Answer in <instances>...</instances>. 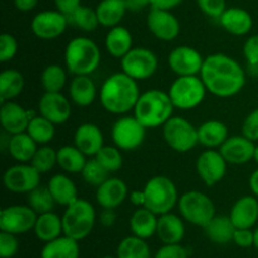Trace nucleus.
<instances>
[{"instance_id": "obj_1", "label": "nucleus", "mask_w": 258, "mask_h": 258, "mask_svg": "<svg viewBox=\"0 0 258 258\" xmlns=\"http://www.w3.org/2000/svg\"><path fill=\"white\" fill-rule=\"evenodd\" d=\"M199 76L207 91L221 98L232 97L241 92L247 80L242 66L224 53H213L204 58Z\"/></svg>"}, {"instance_id": "obj_2", "label": "nucleus", "mask_w": 258, "mask_h": 258, "mask_svg": "<svg viewBox=\"0 0 258 258\" xmlns=\"http://www.w3.org/2000/svg\"><path fill=\"white\" fill-rule=\"evenodd\" d=\"M138 81L123 72L111 75L105 80L100 90V102L112 115H125L134 111L140 97Z\"/></svg>"}, {"instance_id": "obj_3", "label": "nucleus", "mask_w": 258, "mask_h": 258, "mask_svg": "<svg viewBox=\"0 0 258 258\" xmlns=\"http://www.w3.org/2000/svg\"><path fill=\"white\" fill-rule=\"evenodd\" d=\"M174 108L168 92L153 88L141 93L134 108V116L146 128H156L173 117Z\"/></svg>"}, {"instance_id": "obj_4", "label": "nucleus", "mask_w": 258, "mask_h": 258, "mask_svg": "<svg viewBox=\"0 0 258 258\" xmlns=\"http://www.w3.org/2000/svg\"><path fill=\"white\" fill-rule=\"evenodd\" d=\"M66 68L73 76H90L101 63V50L92 39L76 37L64 50Z\"/></svg>"}, {"instance_id": "obj_5", "label": "nucleus", "mask_w": 258, "mask_h": 258, "mask_svg": "<svg viewBox=\"0 0 258 258\" xmlns=\"http://www.w3.org/2000/svg\"><path fill=\"white\" fill-rule=\"evenodd\" d=\"M62 223L63 234L78 242L87 238L96 223L95 207L86 199L78 198L75 203L66 207Z\"/></svg>"}, {"instance_id": "obj_6", "label": "nucleus", "mask_w": 258, "mask_h": 258, "mask_svg": "<svg viewBox=\"0 0 258 258\" xmlns=\"http://www.w3.org/2000/svg\"><path fill=\"white\" fill-rule=\"evenodd\" d=\"M144 191L146 198L145 207L158 216L169 213L174 207L178 206V189L168 176H153L145 184Z\"/></svg>"}, {"instance_id": "obj_7", "label": "nucleus", "mask_w": 258, "mask_h": 258, "mask_svg": "<svg viewBox=\"0 0 258 258\" xmlns=\"http://www.w3.org/2000/svg\"><path fill=\"white\" fill-rule=\"evenodd\" d=\"M207 92L201 76H178L168 91L174 107L183 111L198 107L206 98Z\"/></svg>"}, {"instance_id": "obj_8", "label": "nucleus", "mask_w": 258, "mask_h": 258, "mask_svg": "<svg viewBox=\"0 0 258 258\" xmlns=\"http://www.w3.org/2000/svg\"><path fill=\"white\" fill-rule=\"evenodd\" d=\"M178 209L184 221L197 227H204L216 216L213 201L206 193L199 190L185 191L179 197Z\"/></svg>"}, {"instance_id": "obj_9", "label": "nucleus", "mask_w": 258, "mask_h": 258, "mask_svg": "<svg viewBox=\"0 0 258 258\" xmlns=\"http://www.w3.org/2000/svg\"><path fill=\"white\" fill-rule=\"evenodd\" d=\"M165 143L176 153H188L199 144L198 128L180 116H173L163 126Z\"/></svg>"}, {"instance_id": "obj_10", "label": "nucleus", "mask_w": 258, "mask_h": 258, "mask_svg": "<svg viewBox=\"0 0 258 258\" xmlns=\"http://www.w3.org/2000/svg\"><path fill=\"white\" fill-rule=\"evenodd\" d=\"M148 128L135 116H122L112 126L111 138L121 151H133L143 145Z\"/></svg>"}, {"instance_id": "obj_11", "label": "nucleus", "mask_w": 258, "mask_h": 258, "mask_svg": "<svg viewBox=\"0 0 258 258\" xmlns=\"http://www.w3.org/2000/svg\"><path fill=\"white\" fill-rule=\"evenodd\" d=\"M159 60L155 53L145 47H135L121 58L122 72L139 81L149 80L155 75Z\"/></svg>"}, {"instance_id": "obj_12", "label": "nucleus", "mask_w": 258, "mask_h": 258, "mask_svg": "<svg viewBox=\"0 0 258 258\" xmlns=\"http://www.w3.org/2000/svg\"><path fill=\"white\" fill-rule=\"evenodd\" d=\"M40 175L30 163H18L5 170L3 183L12 193L28 194L40 185Z\"/></svg>"}, {"instance_id": "obj_13", "label": "nucleus", "mask_w": 258, "mask_h": 258, "mask_svg": "<svg viewBox=\"0 0 258 258\" xmlns=\"http://www.w3.org/2000/svg\"><path fill=\"white\" fill-rule=\"evenodd\" d=\"M38 214L29 206L14 204L0 212V229L15 236L24 234L34 228Z\"/></svg>"}, {"instance_id": "obj_14", "label": "nucleus", "mask_w": 258, "mask_h": 258, "mask_svg": "<svg viewBox=\"0 0 258 258\" xmlns=\"http://www.w3.org/2000/svg\"><path fill=\"white\" fill-rule=\"evenodd\" d=\"M70 19L59 10H43L33 17L30 29L42 40H53L66 32Z\"/></svg>"}, {"instance_id": "obj_15", "label": "nucleus", "mask_w": 258, "mask_h": 258, "mask_svg": "<svg viewBox=\"0 0 258 258\" xmlns=\"http://www.w3.org/2000/svg\"><path fill=\"white\" fill-rule=\"evenodd\" d=\"M228 163L221 151L216 149H207L198 156L196 169L201 180L207 186H214L221 183L227 174Z\"/></svg>"}, {"instance_id": "obj_16", "label": "nucleus", "mask_w": 258, "mask_h": 258, "mask_svg": "<svg viewBox=\"0 0 258 258\" xmlns=\"http://www.w3.org/2000/svg\"><path fill=\"white\" fill-rule=\"evenodd\" d=\"M204 58L199 50L189 45L175 47L168 55L169 68L178 76H199Z\"/></svg>"}, {"instance_id": "obj_17", "label": "nucleus", "mask_w": 258, "mask_h": 258, "mask_svg": "<svg viewBox=\"0 0 258 258\" xmlns=\"http://www.w3.org/2000/svg\"><path fill=\"white\" fill-rule=\"evenodd\" d=\"M146 24L151 34L163 42H171L180 34V22L171 10L151 8Z\"/></svg>"}, {"instance_id": "obj_18", "label": "nucleus", "mask_w": 258, "mask_h": 258, "mask_svg": "<svg viewBox=\"0 0 258 258\" xmlns=\"http://www.w3.org/2000/svg\"><path fill=\"white\" fill-rule=\"evenodd\" d=\"M39 115L54 125H63L72 115L71 101L60 92H44L38 102Z\"/></svg>"}, {"instance_id": "obj_19", "label": "nucleus", "mask_w": 258, "mask_h": 258, "mask_svg": "<svg viewBox=\"0 0 258 258\" xmlns=\"http://www.w3.org/2000/svg\"><path fill=\"white\" fill-rule=\"evenodd\" d=\"M33 112L25 110L22 105L14 101H5L2 102L0 108V122L8 135L25 133L30 120L34 117Z\"/></svg>"}, {"instance_id": "obj_20", "label": "nucleus", "mask_w": 258, "mask_h": 258, "mask_svg": "<svg viewBox=\"0 0 258 258\" xmlns=\"http://www.w3.org/2000/svg\"><path fill=\"white\" fill-rule=\"evenodd\" d=\"M254 149V141L249 140L244 135H234L229 136L218 150L228 164L243 165L253 160Z\"/></svg>"}, {"instance_id": "obj_21", "label": "nucleus", "mask_w": 258, "mask_h": 258, "mask_svg": "<svg viewBox=\"0 0 258 258\" xmlns=\"http://www.w3.org/2000/svg\"><path fill=\"white\" fill-rule=\"evenodd\" d=\"M127 198V185L118 178H108L96 190V201L103 209H116Z\"/></svg>"}, {"instance_id": "obj_22", "label": "nucleus", "mask_w": 258, "mask_h": 258, "mask_svg": "<svg viewBox=\"0 0 258 258\" xmlns=\"http://www.w3.org/2000/svg\"><path fill=\"white\" fill-rule=\"evenodd\" d=\"M73 141H75V145L86 156H93V158L97 155L98 151L105 145L103 134L101 128L91 122L82 123L76 128Z\"/></svg>"}, {"instance_id": "obj_23", "label": "nucleus", "mask_w": 258, "mask_h": 258, "mask_svg": "<svg viewBox=\"0 0 258 258\" xmlns=\"http://www.w3.org/2000/svg\"><path fill=\"white\" fill-rule=\"evenodd\" d=\"M229 218L236 228H252L258 222V198L243 196L237 199L229 212Z\"/></svg>"}, {"instance_id": "obj_24", "label": "nucleus", "mask_w": 258, "mask_h": 258, "mask_svg": "<svg viewBox=\"0 0 258 258\" xmlns=\"http://www.w3.org/2000/svg\"><path fill=\"white\" fill-rule=\"evenodd\" d=\"M222 28L229 34L242 37L248 34L253 27V18L247 12L238 7L227 8L223 14L219 18Z\"/></svg>"}, {"instance_id": "obj_25", "label": "nucleus", "mask_w": 258, "mask_h": 258, "mask_svg": "<svg viewBox=\"0 0 258 258\" xmlns=\"http://www.w3.org/2000/svg\"><path fill=\"white\" fill-rule=\"evenodd\" d=\"M156 236L164 244L181 243L185 236V226H184L183 218L171 212L159 216Z\"/></svg>"}, {"instance_id": "obj_26", "label": "nucleus", "mask_w": 258, "mask_h": 258, "mask_svg": "<svg viewBox=\"0 0 258 258\" xmlns=\"http://www.w3.org/2000/svg\"><path fill=\"white\" fill-rule=\"evenodd\" d=\"M70 98L80 107H87L97 97V87L90 76H73L70 83Z\"/></svg>"}, {"instance_id": "obj_27", "label": "nucleus", "mask_w": 258, "mask_h": 258, "mask_svg": "<svg viewBox=\"0 0 258 258\" xmlns=\"http://www.w3.org/2000/svg\"><path fill=\"white\" fill-rule=\"evenodd\" d=\"M133 34L122 25L110 28L105 38V48L113 58H123L133 49Z\"/></svg>"}, {"instance_id": "obj_28", "label": "nucleus", "mask_w": 258, "mask_h": 258, "mask_svg": "<svg viewBox=\"0 0 258 258\" xmlns=\"http://www.w3.org/2000/svg\"><path fill=\"white\" fill-rule=\"evenodd\" d=\"M48 188L58 206L68 207L78 199V190L75 181L66 174H55L48 181Z\"/></svg>"}, {"instance_id": "obj_29", "label": "nucleus", "mask_w": 258, "mask_h": 258, "mask_svg": "<svg viewBox=\"0 0 258 258\" xmlns=\"http://www.w3.org/2000/svg\"><path fill=\"white\" fill-rule=\"evenodd\" d=\"M197 128L199 144L207 149H219L229 138L227 125L218 120H208Z\"/></svg>"}, {"instance_id": "obj_30", "label": "nucleus", "mask_w": 258, "mask_h": 258, "mask_svg": "<svg viewBox=\"0 0 258 258\" xmlns=\"http://www.w3.org/2000/svg\"><path fill=\"white\" fill-rule=\"evenodd\" d=\"M159 216L148 209L146 207H140L133 213L130 218V229L134 236L139 238L148 239L156 234Z\"/></svg>"}, {"instance_id": "obj_31", "label": "nucleus", "mask_w": 258, "mask_h": 258, "mask_svg": "<svg viewBox=\"0 0 258 258\" xmlns=\"http://www.w3.org/2000/svg\"><path fill=\"white\" fill-rule=\"evenodd\" d=\"M207 238L216 244H227L233 242V234L236 231L233 222L229 216H214L203 227Z\"/></svg>"}, {"instance_id": "obj_32", "label": "nucleus", "mask_w": 258, "mask_h": 258, "mask_svg": "<svg viewBox=\"0 0 258 258\" xmlns=\"http://www.w3.org/2000/svg\"><path fill=\"white\" fill-rule=\"evenodd\" d=\"M38 149L34 139L25 133L9 135L8 140V153L17 163H30Z\"/></svg>"}, {"instance_id": "obj_33", "label": "nucleus", "mask_w": 258, "mask_h": 258, "mask_svg": "<svg viewBox=\"0 0 258 258\" xmlns=\"http://www.w3.org/2000/svg\"><path fill=\"white\" fill-rule=\"evenodd\" d=\"M33 231L39 241L44 243L53 241L63 234L62 217H59L54 212L38 214Z\"/></svg>"}, {"instance_id": "obj_34", "label": "nucleus", "mask_w": 258, "mask_h": 258, "mask_svg": "<svg viewBox=\"0 0 258 258\" xmlns=\"http://www.w3.org/2000/svg\"><path fill=\"white\" fill-rule=\"evenodd\" d=\"M80 253L78 241L62 234L43 246L40 258H80Z\"/></svg>"}, {"instance_id": "obj_35", "label": "nucleus", "mask_w": 258, "mask_h": 258, "mask_svg": "<svg viewBox=\"0 0 258 258\" xmlns=\"http://www.w3.org/2000/svg\"><path fill=\"white\" fill-rule=\"evenodd\" d=\"M127 10L126 0H101L96 7L100 25L106 28L120 25Z\"/></svg>"}, {"instance_id": "obj_36", "label": "nucleus", "mask_w": 258, "mask_h": 258, "mask_svg": "<svg viewBox=\"0 0 258 258\" xmlns=\"http://www.w3.org/2000/svg\"><path fill=\"white\" fill-rule=\"evenodd\" d=\"M87 156L76 145H64L57 150V165L68 174H81Z\"/></svg>"}, {"instance_id": "obj_37", "label": "nucleus", "mask_w": 258, "mask_h": 258, "mask_svg": "<svg viewBox=\"0 0 258 258\" xmlns=\"http://www.w3.org/2000/svg\"><path fill=\"white\" fill-rule=\"evenodd\" d=\"M24 76L18 70H4L0 73V101H13L24 90Z\"/></svg>"}, {"instance_id": "obj_38", "label": "nucleus", "mask_w": 258, "mask_h": 258, "mask_svg": "<svg viewBox=\"0 0 258 258\" xmlns=\"http://www.w3.org/2000/svg\"><path fill=\"white\" fill-rule=\"evenodd\" d=\"M117 258H151V252L146 239L139 238L136 236H128L118 243Z\"/></svg>"}, {"instance_id": "obj_39", "label": "nucleus", "mask_w": 258, "mask_h": 258, "mask_svg": "<svg viewBox=\"0 0 258 258\" xmlns=\"http://www.w3.org/2000/svg\"><path fill=\"white\" fill-rule=\"evenodd\" d=\"M54 123L50 122L48 118L43 117L42 115H37L30 120L27 133L34 139L38 145H47L48 143H50L54 139Z\"/></svg>"}, {"instance_id": "obj_40", "label": "nucleus", "mask_w": 258, "mask_h": 258, "mask_svg": "<svg viewBox=\"0 0 258 258\" xmlns=\"http://www.w3.org/2000/svg\"><path fill=\"white\" fill-rule=\"evenodd\" d=\"M67 82V72L59 64H49L40 75V83L45 92H60Z\"/></svg>"}, {"instance_id": "obj_41", "label": "nucleus", "mask_w": 258, "mask_h": 258, "mask_svg": "<svg viewBox=\"0 0 258 258\" xmlns=\"http://www.w3.org/2000/svg\"><path fill=\"white\" fill-rule=\"evenodd\" d=\"M28 206L33 209L37 214L53 212L55 207V201L50 193L49 188L44 185H39L33 189L30 193L27 194Z\"/></svg>"}, {"instance_id": "obj_42", "label": "nucleus", "mask_w": 258, "mask_h": 258, "mask_svg": "<svg viewBox=\"0 0 258 258\" xmlns=\"http://www.w3.org/2000/svg\"><path fill=\"white\" fill-rule=\"evenodd\" d=\"M68 19H70L71 24H73L76 28L83 30V32H93L100 25L96 9L85 7V5H81L78 9H76L68 17Z\"/></svg>"}, {"instance_id": "obj_43", "label": "nucleus", "mask_w": 258, "mask_h": 258, "mask_svg": "<svg viewBox=\"0 0 258 258\" xmlns=\"http://www.w3.org/2000/svg\"><path fill=\"white\" fill-rule=\"evenodd\" d=\"M95 158L108 173H116L122 168V154H121L120 149L115 145H103Z\"/></svg>"}, {"instance_id": "obj_44", "label": "nucleus", "mask_w": 258, "mask_h": 258, "mask_svg": "<svg viewBox=\"0 0 258 258\" xmlns=\"http://www.w3.org/2000/svg\"><path fill=\"white\" fill-rule=\"evenodd\" d=\"M30 164L39 171L40 174L49 173L57 165V150L48 145H40L37 149Z\"/></svg>"}, {"instance_id": "obj_45", "label": "nucleus", "mask_w": 258, "mask_h": 258, "mask_svg": "<svg viewBox=\"0 0 258 258\" xmlns=\"http://www.w3.org/2000/svg\"><path fill=\"white\" fill-rule=\"evenodd\" d=\"M81 175H82L83 180L86 183L92 186H96V188L100 186L103 181H106L110 178V173L98 163V160L96 158L87 160Z\"/></svg>"}, {"instance_id": "obj_46", "label": "nucleus", "mask_w": 258, "mask_h": 258, "mask_svg": "<svg viewBox=\"0 0 258 258\" xmlns=\"http://www.w3.org/2000/svg\"><path fill=\"white\" fill-rule=\"evenodd\" d=\"M18 53V40L9 33L0 35V62H10Z\"/></svg>"}, {"instance_id": "obj_47", "label": "nucleus", "mask_w": 258, "mask_h": 258, "mask_svg": "<svg viewBox=\"0 0 258 258\" xmlns=\"http://www.w3.org/2000/svg\"><path fill=\"white\" fill-rule=\"evenodd\" d=\"M19 241L17 236L8 232H0V257L13 258L18 253Z\"/></svg>"}, {"instance_id": "obj_48", "label": "nucleus", "mask_w": 258, "mask_h": 258, "mask_svg": "<svg viewBox=\"0 0 258 258\" xmlns=\"http://www.w3.org/2000/svg\"><path fill=\"white\" fill-rule=\"evenodd\" d=\"M199 9L209 18L219 19L227 9L226 0H197Z\"/></svg>"}, {"instance_id": "obj_49", "label": "nucleus", "mask_w": 258, "mask_h": 258, "mask_svg": "<svg viewBox=\"0 0 258 258\" xmlns=\"http://www.w3.org/2000/svg\"><path fill=\"white\" fill-rule=\"evenodd\" d=\"M242 135L252 141H258V107L254 108L243 121Z\"/></svg>"}, {"instance_id": "obj_50", "label": "nucleus", "mask_w": 258, "mask_h": 258, "mask_svg": "<svg viewBox=\"0 0 258 258\" xmlns=\"http://www.w3.org/2000/svg\"><path fill=\"white\" fill-rule=\"evenodd\" d=\"M243 55L249 67H258V34H253L244 42Z\"/></svg>"}, {"instance_id": "obj_51", "label": "nucleus", "mask_w": 258, "mask_h": 258, "mask_svg": "<svg viewBox=\"0 0 258 258\" xmlns=\"http://www.w3.org/2000/svg\"><path fill=\"white\" fill-rule=\"evenodd\" d=\"M154 258H189L185 247L179 244H164Z\"/></svg>"}, {"instance_id": "obj_52", "label": "nucleus", "mask_w": 258, "mask_h": 258, "mask_svg": "<svg viewBox=\"0 0 258 258\" xmlns=\"http://www.w3.org/2000/svg\"><path fill=\"white\" fill-rule=\"evenodd\" d=\"M233 242L241 248H249L254 246V231H252V228H236Z\"/></svg>"}, {"instance_id": "obj_53", "label": "nucleus", "mask_w": 258, "mask_h": 258, "mask_svg": "<svg viewBox=\"0 0 258 258\" xmlns=\"http://www.w3.org/2000/svg\"><path fill=\"white\" fill-rule=\"evenodd\" d=\"M54 5L57 10L70 17L82 4H81V0H54Z\"/></svg>"}, {"instance_id": "obj_54", "label": "nucleus", "mask_w": 258, "mask_h": 258, "mask_svg": "<svg viewBox=\"0 0 258 258\" xmlns=\"http://www.w3.org/2000/svg\"><path fill=\"white\" fill-rule=\"evenodd\" d=\"M117 216L115 213V209H103L100 214V223L106 228H110L116 223Z\"/></svg>"}, {"instance_id": "obj_55", "label": "nucleus", "mask_w": 258, "mask_h": 258, "mask_svg": "<svg viewBox=\"0 0 258 258\" xmlns=\"http://www.w3.org/2000/svg\"><path fill=\"white\" fill-rule=\"evenodd\" d=\"M184 0H153L151 8L163 10H173L174 8L179 7Z\"/></svg>"}, {"instance_id": "obj_56", "label": "nucleus", "mask_w": 258, "mask_h": 258, "mask_svg": "<svg viewBox=\"0 0 258 258\" xmlns=\"http://www.w3.org/2000/svg\"><path fill=\"white\" fill-rule=\"evenodd\" d=\"M128 199H130L131 204L136 207V208H140V207H145V191L144 189H135L131 193H128Z\"/></svg>"}, {"instance_id": "obj_57", "label": "nucleus", "mask_w": 258, "mask_h": 258, "mask_svg": "<svg viewBox=\"0 0 258 258\" xmlns=\"http://www.w3.org/2000/svg\"><path fill=\"white\" fill-rule=\"evenodd\" d=\"M151 3H153V0H126L127 9L131 12H140L145 8L151 7Z\"/></svg>"}, {"instance_id": "obj_58", "label": "nucleus", "mask_w": 258, "mask_h": 258, "mask_svg": "<svg viewBox=\"0 0 258 258\" xmlns=\"http://www.w3.org/2000/svg\"><path fill=\"white\" fill-rule=\"evenodd\" d=\"M39 0H14V5L19 12L27 13L34 9Z\"/></svg>"}, {"instance_id": "obj_59", "label": "nucleus", "mask_w": 258, "mask_h": 258, "mask_svg": "<svg viewBox=\"0 0 258 258\" xmlns=\"http://www.w3.org/2000/svg\"><path fill=\"white\" fill-rule=\"evenodd\" d=\"M248 184H249V189H251L252 194L258 198V169H256V170L251 174Z\"/></svg>"}, {"instance_id": "obj_60", "label": "nucleus", "mask_w": 258, "mask_h": 258, "mask_svg": "<svg viewBox=\"0 0 258 258\" xmlns=\"http://www.w3.org/2000/svg\"><path fill=\"white\" fill-rule=\"evenodd\" d=\"M254 247H256L258 251V228L254 231Z\"/></svg>"}, {"instance_id": "obj_61", "label": "nucleus", "mask_w": 258, "mask_h": 258, "mask_svg": "<svg viewBox=\"0 0 258 258\" xmlns=\"http://www.w3.org/2000/svg\"><path fill=\"white\" fill-rule=\"evenodd\" d=\"M253 160L256 161L258 164V145H256V149H254V156H253Z\"/></svg>"}, {"instance_id": "obj_62", "label": "nucleus", "mask_w": 258, "mask_h": 258, "mask_svg": "<svg viewBox=\"0 0 258 258\" xmlns=\"http://www.w3.org/2000/svg\"><path fill=\"white\" fill-rule=\"evenodd\" d=\"M102 258H117V257H112V256H105V257H102Z\"/></svg>"}]
</instances>
